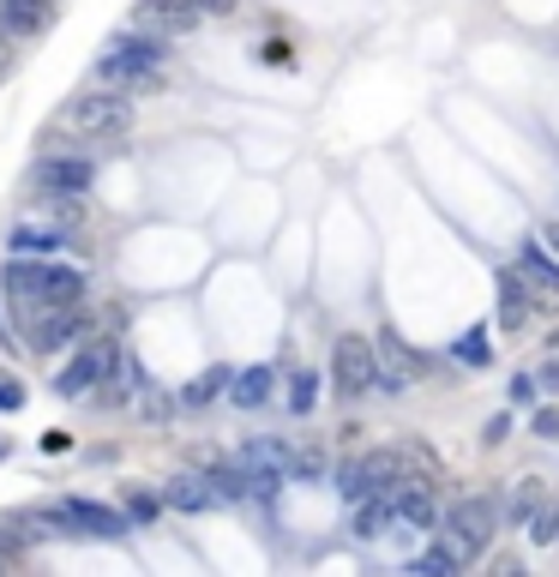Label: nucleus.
<instances>
[{
	"label": "nucleus",
	"instance_id": "f257e3e1",
	"mask_svg": "<svg viewBox=\"0 0 559 577\" xmlns=\"http://www.w3.org/2000/svg\"><path fill=\"white\" fill-rule=\"evenodd\" d=\"M163 60H169L163 36L121 31V36H109V48L97 55V85H114V91H126V97H150V91H163Z\"/></svg>",
	"mask_w": 559,
	"mask_h": 577
},
{
	"label": "nucleus",
	"instance_id": "f03ea898",
	"mask_svg": "<svg viewBox=\"0 0 559 577\" xmlns=\"http://www.w3.org/2000/svg\"><path fill=\"white\" fill-rule=\"evenodd\" d=\"M0 284H7V301L79 307L85 289H91V277H85L79 265H60V259H19V253H12V265L0 271Z\"/></svg>",
	"mask_w": 559,
	"mask_h": 577
},
{
	"label": "nucleus",
	"instance_id": "7ed1b4c3",
	"mask_svg": "<svg viewBox=\"0 0 559 577\" xmlns=\"http://www.w3.org/2000/svg\"><path fill=\"white\" fill-rule=\"evenodd\" d=\"M493 535H500V506L481 493L457 499L451 511H439V542L457 554V566H469V559H481L493 547Z\"/></svg>",
	"mask_w": 559,
	"mask_h": 577
},
{
	"label": "nucleus",
	"instance_id": "20e7f679",
	"mask_svg": "<svg viewBox=\"0 0 559 577\" xmlns=\"http://www.w3.org/2000/svg\"><path fill=\"white\" fill-rule=\"evenodd\" d=\"M55 126H67V133H79V138H114V133L133 126V97L114 91V85L85 91V97H72L67 109L55 114Z\"/></svg>",
	"mask_w": 559,
	"mask_h": 577
},
{
	"label": "nucleus",
	"instance_id": "39448f33",
	"mask_svg": "<svg viewBox=\"0 0 559 577\" xmlns=\"http://www.w3.org/2000/svg\"><path fill=\"white\" fill-rule=\"evenodd\" d=\"M415 469H410V457L403 452H361V457H349V464L337 469V493L349 499H367V493H391L398 481H410Z\"/></svg>",
	"mask_w": 559,
	"mask_h": 577
},
{
	"label": "nucleus",
	"instance_id": "423d86ee",
	"mask_svg": "<svg viewBox=\"0 0 559 577\" xmlns=\"http://www.w3.org/2000/svg\"><path fill=\"white\" fill-rule=\"evenodd\" d=\"M121 367H126V355H121V343H114V337H85L79 349H72V362L55 374V391L60 397H85L91 385L114 379Z\"/></svg>",
	"mask_w": 559,
	"mask_h": 577
},
{
	"label": "nucleus",
	"instance_id": "0eeeda50",
	"mask_svg": "<svg viewBox=\"0 0 559 577\" xmlns=\"http://www.w3.org/2000/svg\"><path fill=\"white\" fill-rule=\"evenodd\" d=\"M31 187L36 192H91L97 187V163L79 157V151H48V157H36Z\"/></svg>",
	"mask_w": 559,
	"mask_h": 577
},
{
	"label": "nucleus",
	"instance_id": "6e6552de",
	"mask_svg": "<svg viewBox=\"0 0 559 577\" xmlns=\"http://www.w3.org/2000/svg\"><path fill=\"white\" fill-rule=\"evenodd\" d=\"M373 343H367V337H355V331H349V337H337L332 343V385H337V391L343 397H367V391H373Z\"/></svg>",
	"mask_w": 559,
	"mask_h": 577
},
{
	"label": "nucleus",
	"instance_id": "1a4fd4ad",
	"mask_svg": "<svg viewBox=\"0 0 559 577\" xmlns=\"http://www.w3.org/2000/svg\"><path fill=\"white\" fill-rule=\"evenodd\" d=\"M391 518H398L403 530L434 535V530H439V499H434V487H427L422 476L398 481V487H391Z\"/></svg>",
	"mask_w": 559,
	"mask_h": 577
},
{
	"label": "nucleus",
	"instance_id": "9d476101",
	"mask_svg": "<svg viewBox=\"0 0 559 577\" xmlns=\"http://www.w3.org/2000/svg\"><path fill=\"white\" fill-rule=\"evenodd\" d=\"M60 518L72 523V535H97V542H121L133 523H126V511L114 506H97V499H60Z\"/></svg>",
	"mask_w": 559,
	"mask_h": 577
},
{
	"label": "nucleus",
	"instance_id": "9b49d317",
	"mask_svg": "<svg viewBox=\"0 0 559 577\" xmlns=\"http://www.w3.org/2000/svg\"><path fill=\"white\" fill-rule=\"evenodd\" d=\"M133 31H145V36H187V31H199V12L187 7V0H145V7L133 12Z\"/></svg>",
	"mask_w": 559,
	"mask_h": 577
},
{
	"label": "nucleus",
	"instance_id": "f8f14e48",
	"mask_svg": "<svg viewBox=\"0 0 559 577\" xmlns=\"http://www.w3.org/2000/svg\"><path fill=\"white\" fill-rule=\"evenodd\" d=\"M55 0H0V31L12 36V43H31V36H43L48 24H55Z\"/></svg>",
	"mask_w": 559,
	"mask_h": 577
},
{
	"label": "nucleus",
	"instance_id": "ddd939ff",
	"mask_svg": "<svg viewBox=\"0 0 559 577\" xmlns=\"http://www.w3.org/2000/svg\"><path fill=\"white\" fill-rule=\"evenodd\" d=\"M512 271L524 277V289H536V301H559V259L541 247V241H524V247H517Z\"/></svg>",
	"mask_w": 559,
	"mask_h": 577
},
{
	"label": "nucleus",
	"instance_id": "4468645a",
	"mask_svg": "<svg viewBox=\"0 0 559 577\" xmlns=\"http://www.w3.org/2000/svg\"><path fill=\"white\" fill-rule=\"evenodd\" d=\"M7 247L19 253V259H55V253H67V229H60V223H43V217H31V223H12Z\"/></svg>",
	"mask_w": 559,
	"mask_h": 577
},
{
	"label": "nucleus",
	"instance_id": "2eb2a0df",
	"mask_svg": "<svg viewBox=\"0 0 559 577\" xmlns=\"http://www.w3.org/2000/svg\"><path fill=\"white\" fill-rule=\"evenodd\" d=\"M163 506L181 511V518H199V511H211L217 499H211V481L199 476V469H181V476L163 481Z\"/></svg>",
	"mask_w": 559,
	"mask_h": 577
},
{
	"label": "nucleus",
	"instance_id": "dca6fc26",
	"mask_svg": "<svg viewBox=\"0 0 559 577\" xmlns=\"http://www.w3.org/2000/svg\"><path fill=\"white\" fill-rule=\"evenodd\" d=\"M385 530H398V518H391V493H367L349 506V535L355 542H379Z\"/></svg>",
	"mask_w": 559,
	"mask_h": 577
},
{
	"label": "nucleus",
	"instance_id": "f3484780",
	"mask_svg": "<svg viewBox=\"0 0 559 577\" xmlns=\"http://www.w3.org/2000/svg\"><path fill=\"white\" fill-rule=\"evenodd\" d=\"M271 385H277V367H241V374H228V403H235V409H265V403H271Z\"/></svg>",
	"mask_w": 559,
	"mask_h": 577
},
{
	"label": "nucleus",
	"instance_id": "a211bd4d",
	"mask_svg": "<svg viewBox=\"0 0 559 577\" xmlns=\"http://www.w3.org/2000/svg\"><path fill=\"white\" fill-rule=\"evenodd\" d=\"M529 313H536V301L524 295V277L500 271V331H524Z\"/></svg>",
	"mask_w": 559,
	"mask_h": 577
},
{
	"label": "nucleus",
	"instance_id": "6ab92c4d",
	"mask_svg": "<svg viewBox=\"0 0 559 577\" xmlns=\"http://www.w3.org/2000/svg\"><path fill=\"white\" fill-rule=\"evenodd\" d=\"M205 481H211V499H217V506H241V499H253V476L241 464H211Z\"/></svg>",
	"mask_w": 559,
	"mask_h": 577
},
{
	"label": "nucleus",
	"instance_id": "aec40b11",
	"mask_svg": "<svg viewBox=\"0 0 559 577\" xmlns=\"http://www.w3.org/2000/svg\"><path fill=\"white\" fill-rule=\"evenodd\" d=\"M223 391H228V367H211V374H199V379L181 385V403L187 409H205V403H217Z\"/></svg>",
	"mask_w": 559,
	"mask_h": 577
},
{
	"label": "nucleus",
	"instance_id": "412c9836",
	"mask_svg": "<svg viewBox=\"0 0 559 577\" xmlns=\"http://www.w3.org/2000/svg\"><path fill=\"white\" fill-rule=\"evenodd\" d=\"M43 223H60V229H72L85 217V192H43Z\"/></svg>",
	"mask_w": 559,
	"mask_h": 577
},
{
	"label": "nucleus",
	"instance_id": "4be33fe9",
	"mask_svg": "<svg viewBox=\"0 0 559 577\" xmlns=\"http://www.w3.org/2000/svg\"><path fill=\"white\" fill-rule=\"evenodd\" d=\"M451 355H457V362H463V367H488V362H493V343H488V325H469V331H463V337H457V343H451Z\"/></svg>",
	"mask_w": 559,
	"mask_h": 577
},
{
	"label": "nucleus",
	"instance_id": "5701e85b",
	"mask_svg": "<svg viewBox=\"0 0 559 577\" xmlns=\"http://www.w3.org/2000/svg\"><path fill=\"white\" fill-rule=\"evenodd\" d=\"M541 499H548V493H541V481H536V476H524V481L512 487V499H505V518H512L517 530H524V523H529V511H536Z\"/></svg>",
	"mask_w": 559,
	"mask_h": 577
},
{
	"label": "nucleus",
	"instance_id": "b1692460",
	"mask_svg": "<svg viewBox=\"0 0 559 577\" xmlns=\"http://www.w3.org/2000/svg\"><path fill=\"white\" fill-rule=\"evenodd\" d=\"M524 530H529V542H536V547H554V542H559V506H548V499H541V506L529 511Z\"/></svg>",
	"mask_w": 559,
	"mask_h": 577
},
{
	"label": "nucleus",
	"instance_id": "393cba45",
	"mask_svg": "<svg viewBox=\"0 0 559 577\" xmlns=\"http://www.w3.org/2000/svg\"><path fill=\"white\" fill-rule=\"evenodd\" d=\"M410 572H415V577H446V572H457V554L439 542V547H427V554H415Z\"/></svg>",
	"mask_w": 559,
	"mask_h": 577
},
{
	"label": "nucleus",
	"instance_id": "a878e982",
	"mask_svg": "<svg viewBox=\"0 0 559 577\" xmlns=\"http://www.w3.org/2000/svg\"><path fill=\"white\" fill-rule=\"evenodd\" d=\"M313 403H320V374H295L289 379V409H295V415H313Z\"/></svg>",
	"mask_w": 559,
	"mask_h": 577
},
{
	"label": "nucleus",
	"instance_id": "bb28decb",
	"mask_svg": "<svg viewBox=\"0 0 559 577\" xmlns=\"http://www.w3.org/2000/svg\"><path fill=\"white\" fill-rule=\"evenodd\" d=\"M157 518H163V493L133 487V493H126V523H157Z\"/></svg>",
	"mask_w": 559,
	"mask_h": 577
},
{
	"label": "nucleus",
	"instance_id": "cd10ccee",
	"mask_svg": "<svg viewBox=\"0 0 559 577\" xmlns=\"http://www.w3.org/2000/svg\"><path fill=\"white\" fill-rule=\"evenodd\" d=\"M505 397H512V409H536V403H541V385H536V374H517L512 385H505Z\"/></svg>",
	"mask_w": 559,
	"mask_h": 577
},
{
	"label": "nucleus",
	"instance_id": "c85d7f7f",
	"mask_svg": "<svg viewBox=\"0 0 559 577\" xmlns=\"http://www.w3.org/2000/svg\"><path fill=\"white\" fill-rule=\"evenodd\" d=\"M529 433H536V440H559V409L548 403V409H529Z\"/></svg>",
	"mask_w": 559,
	"mask_h": 577
},
{
	"label": "nucleus",
	"instance_id": "c756f323",
	"mask_svg": "<svg viewBox=\"0 0 559 577\" xmlns=\"http://www.w3.org/2000/svg\"><path fill=\"white\" fill-rule=\"evenodd\" d=\"M505 440H512V415L500 409V415H488V428H481V445H505Z\"/></svg>",
	"mask_w": 559,
	"mask_h": 577
},
{
	"label": "nucleus",
	"instance_id": "7c9ffc66",
	"mask_svg": "<svg viewBox=\"0 0 559 577\" xmlns=\"http://www.w3.org/2000/svg\"><path fill=\"white\" fill-rule=\"evenodd\" d=\"M24 409V385L19 379H0V415H19Z\"/></svg>",
	"mask_w": 559,
	"mask_h": 577
},
{
	"label": "nucleus",
	"instance_id": "2f4dec72",
	"mask_svg": "<svg viewBox=\"0 0 559 577\" xmlns=\"http://www.w3.org/2000/svg\"><path fill=\"white\" fill-rule=\"evenodd\" d=\"M187 7H193L199 19H228V12H235V0H187Z\"/></svg>",
	"mask_w": 559,
	"mask_h": 577
},
{
	"label": "nucleus",
	"instance_id": "473e14b6",
	"mask_svg": "<svg viewBox=\"0 0 559 577\" xmlns=\"http://www.w3.org/2000/svg\"><path fill=\"white\" fill-rule=\"evenodd\" d=\"M138 409H145L150 421H169V409H175V403H169V397H157V391H145V397H138Z\"/></svg>",
	"mask_w": 559,
	"mask_h": 577
},
{
	"label": "nucleus",
	"instance_id": "72a5a7b5",
	"mask_svg": "<svg viewBox=\"0 0 559 577\" xmlns=\"http://www.w3.org/2000/svg\"><path fill=\"white\" fill-rule=\"evenodd\" d=\"M536 385H541V391H554V397H559V349L548 355V362H541V374H536Z\"/></svg>",
	"mask_w": 559,
	"mask_h": 577
},
{
	"label": "nucleus",
	"instance_id": "f704fd0d",
	"mask_svg": "<svg viewBox=\"0 0 559 577\" xmlns=\"http://www.w3.org/2000/svg\"><path fill=\"white\" fill-rule=\"evenodd\" d=\"M259 55L271 60V67H295V55H289V43H277V36H271V43L259 48Z\"/></svg>",
	"mask_w": 559,
	"mask_h": 577
},
{
	"label": "nucleus",
	"instance_id": "c9c22d12",
	"mask_svg": "<svg viewBox=\"0 0 559 577\" xmlns=\"http://www.w3.org/2000/svg\"><path fill=\"white\" fill-rule=\"evenodd\" d=\"M536 241H541V247H548L554 259H559V223H541V235H536Z\"/></svg>",
	"mask_w": 559,
	"mask_h": 577
},
{
	"label": "nucleus",
	"instance_id": "e433bc0d",
	"mask_svg": "<svg viewBox=\"0 0 559 577\" xmlns=\"http://www.w3.org/2000/svg\"><path fill=\"white\" fill-rule=\"evenodd\" d=\"M7 60H12V36L0 31V73H7Z\"/></svg>",
	"mask_w": 559,
	"mask_h": 577
},
{
	"label": "nucleus",
	"instance_id": "4c0bfd02",
	"mask_svg": "<svg viewBox=\"0 0 559 577\" xmlns=\"http://www.w3.org/2000/svg\"><path fill=\"white\" fill-rule=\"evenodd\" d=\"M548 349H559V325H554V331H548Z\"/></svg>",
	"mask_w": 559,
	"mask_h": 577
},
{
	"label": "nucleus",
	"instance_id": "58836bf2",
	"mask_svg": "<svg viewBox=\"0 0 559 577\" xmlns=\"http://www.w3.org/2000/svg\"><path fill=\"white\" fill-rule=\"evenodd\" d=\"M0 566H7V554H0Z\"/></svg>",
	"mask_w": 559,
	"mask_h": 577
}]
</instances>
